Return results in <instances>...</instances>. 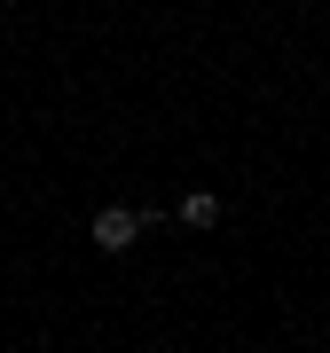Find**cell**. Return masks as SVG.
Listing matches in <instances>:
<instances>
[{
  "label": "cell",
  "mask_w": 330,
  "mask_h": 353,
  "mask_svg": "<svg viewBox=\"0 0 330 353\" xmlns=\"http://www.w3.org/2000/svg\"><path fill=\"white\" fill-rule=\"evenodd\" d=\"M142 228H150V212H134V204H102V212L87 220V236L102 243V252H134Z\"/></svg>",
  "instance_id": "1"
},
{
  "label": "cell",
  "mask_w": 330,
  "mask_h": 353,
  "mask_svg": "<svg viewBox=\"0 0 330 353\" xmlns=\"http://www.w3.org/2000/svg\"><path fill=\"white\" fill-rule=\"evenodd\" d=\"M181 228H220V196L213 189H189V196H181Z\"/></svg>",
  "instance_id": "2"
}]
</instances>
